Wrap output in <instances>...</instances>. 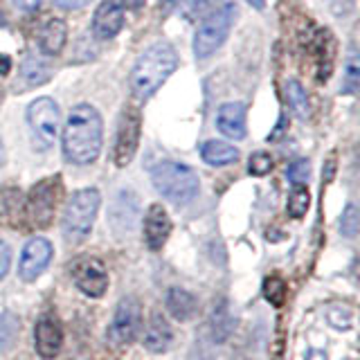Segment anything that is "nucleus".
I'll return each mask as SVG.
<instances>
[{
	"mask_svg": "<svg viewBox=\"0 0 360 360\" xmlns=\"http://www.w3.org/2000/svg\"><path fill=\"white\" fill-rule=\"evenodd\" d=\"M101 144H104V122L99 110L90 104H77L68 112L61 133L65 160L72 165L95 162L101 153Z\"/></svg>",
	"mask_w": 360,
	"mask_h": 360,
	"instance_id": "1",
	"label": "nucleus"
},
{
	"mask_svg": "<svg viewBox=\"0 0 360 360\" xmlns=\"http://www.w3.org/2000/svg\"><path fill=\"white\" fill-rule=\"evenodd\" d=\"M176 68H178V54L174 50V45H169L165 41L153 43L151 48H146L138 56V61L133 65L129 77L131 93L135 95V99L146 101L162 88L167 79L176 72Z\"/></svg>",
	"mask_w": 360,
	"mask_h": 360,
	"instance_id": "2",
	"label": "nucleus"
},
{
	"mask_svg": "<svg viewBox=\"0 0 360 360\" xmlns=\"http://www.w3.org/2000/svg\"><path fill=\"white\" fill-rule=\"evenodd\" d=\"M151 183L158 189V194H162L174 205H187L198 196L200 189V180L194 169L172 160H165L153 167Z\"/></svg>",
	"mask_w": 360,
	"mask_h": 360,
	"instance_id": "3",
	"label": "nucleus"
},
{
	"mask_svg": "<svg viewBox=\"0 0 360 360\" xmlns=\"http://www.w3.org/2000/svg\"><path fill=\"white\" fill-rule=\"evenodd\" d=\"M101 205V194L95 187L79 189L72 194V198L68 200L63 221H61V232L65 236V241L79 243L84 241L90 234L97 219V212Z\"/></svg>",
	"mask_w": 360,
	"mask_h": 360,
	"instance_id": "4",
	"label": "nucleus"
},
{
	"mask_svg": "<svg viewBox=\"0 0 360 360\" xmlns=\"http://www.w3.org/2000/svg\"><path fill=\"white\" fill-rule=\"evenodd\" d=\"M236 14H239L236 5L225 3L223 7L212 11V14L200 22L194 34V45H191V50H194V56L198 61L210 59V56L228 41L232 25L236 20Z\"/></svg>",
	"mask_w": 360,
	"mask_h": 360,
	"instance_id": "5",
	"label": "nucleus"
},
{
	"mask_svg": "<svg viewBox=\"0 0 360 360\" xmlns=\"http://www.w3.org/2000/svg\"><path fill=\"white\" fill-rule=\"evenodd\" d=\"M59 122H61L59 104L50 97H39L27 106V124L41 149L52 146L56 135H59Z\"/></svg>",
	"mask_w": 360,
	"mask_h": 360,
	"instance_id": "6",
	"label": "nucleus"
},
{
	"mask_svg": "<svg viewBox=\"0 0 360 360\" xmlns=\"http://www.w3.org/2000/svg\"><path fill=\"white\" fill-rule=\"evenodd\" d=\"M59 191H61L59 176L43 178L41 183L32 187L25 210H27V221L34 225V228H48L52 223L56 200H59Z\"/></svg>",
	"mask_w": 360,
	"mask_h": 360,
	"instance_id": "7",
	"label": "nucleus"
},
{
	"mask_svg": "<svg viewBox=\"0 0 360 360\" xmlns=\"http://www.w3.org/2000/svg\"><path fill=\"white\" fill-rule=\"evenodd\" d=\"M142 135V115L138 108H124L117 124L115 144H112V162L115 167L124 169L131 165V160L138 153Z\"/></svg>",
	"mask_w": 360,
	"mask_h": 360,
	"instance_id": "8",
	"label": "nucleus"
},
{
	"mask_svg": "<svg viewBox=\"0 0 360 360\" xmlns=\"http://www.w3.org/2000/svg\"><path fill=\"white\" fill-rule=\"evenodd\" d=\"M142 329V307L135 297H122L115 315H112V322L108 326V340L112 345H131L135 338L140 335Z\"/></svg>",
	"mask_w": 360,
	"mask_h": 360,
	"instance_id": "9",
	"label": "nucleus"
},
{
	"mask_svg": "<svg viewBox=\"0 0 360 360\" xmlns=\"http://www.w3.org/2000/svg\"><path fill=\"white\" fill-rule=\"evenodd\" d=\"M70 277L88 297H101L108 288V270L97 257H77L70 264Z\"/></svg>",
	"mask_w": 360,
	"mask_h": 360,
	"instance_id": "10",
	"label": "nucleus"
},
{
	"mask_svg": "<svg viewBox=\"0 0 360 360\" xmlns=\"http://www.w3.org/2000/svg\"><path fill=\"white\" fill-rule=\"evenodd\" d=\"M54 250L52 243L43 236H37V239H30L27 245L22 248L20 255V264H18V275L22 281H34L37 277H41L48 268L50 259H52Z\"/></svg>",
	"mask_w": 360,
	"mask_h": 360,
	"instance_id": "11",
	"label": "nucleus"
},
{
	"mask_svg": "<svg viewBox=\"0 0 360 360\" xmlns=\"http://www.w3.org/2000/svg\"><path fill=\"white\" fill-rule=\"evenodd\" d=\"M63 347V329L61 322L54 315H41L37 326H34V349L45 360L59 356Z\"/></svg>",
	"mask_w": 360,
	"mask_h": 360,
	"instance_id": "12",
	"label": "nucleus"
},
{
	"mask_svg": "<svg viewBox=\"0 0 360 360\" xmlns=\"http://www.w3.org/2000/svg\"><path fill=\"white\" fill-rule=\"evenodd\" d=\"M124 0H104L93 16V34L99 41L115 39L124 27Z\"/></svg>",
	"mask_w": 360,
	"mask_h": 360,
	"instance_id": "13",
	"label": "nucleus"
},
{
	"mask_svg": "<svg viewBox=\"0 0 360 360\" xmlns=\"http://www.w3.org/2000/svg\"><path fill=\"white\" fill-rule=\"evenodd\" d=\"M169 234H172V219H169L167 210L160 202H153V205L146 210L144 214V243L149 250H160L167 243Z\"/></svg>",
	"mask_w": 360,
	"mask_h": 360,
	"instance_id": "14",
	"label": "nucleus"
},
{
	"mask_svg": "<svg viewBox=\"0 0 360 360\" xmlns=\"http://www.w3.org/2000/svg\"><path fill=\"white\" fill-rule=\"evenodd\" d=\"M217 127L230 140H243L248 133L245 124V106L241 101H228L217 112Z\"/></svg>",
	"mask_w": 360,
	"mask_h": 360,
	"instance_id": "15",
	"label": "nucleus"
},
{
	"mask_svg": "<svg viewBox=\"0 0 360 360\" xmlns=\"http://www.w3.org/2000/svg\"><path fill=\"white\" fill-rule=\"evenodd\" d=\"M174 340V331L169 326L167 318L160 313H151V318L146 320L144 326V347L149 349L151 354H165L169 345Z\"/></svg>",
	"mask_w": 360,
	"mask_h": 360,
	"instance_id": "16",
	"label": "nucleus"
},
{
	"mask_svg": "<svg viewBox=\"0 0 360 360\" xmlns=\"http://www.w3.org/2000/svg\"><path fill=\"white\" fill-rule=\"evenodd\" d=\"M68 41V25L63 18H48L39 30V50L45 56H56Z\"/></svg>",
	"mask_w": 360,
	"mask_h": 360,
	"instance_id": "17",
	"label": "nucleus"
},
{
	"mask_svg": "<svg viewBox=\"0 0 360 360\" xmlns=\"http://www.w3.org/2000/svg\"><path fill=\"white\" fill-rule=\"evenodd\" d=\"M196 297L185 288H172L167 292V311L178 322H187L196 315Z\"/></svg>",
	"mask_w": 360,
	"mask_h": 360,
	"instance_id": "18",
	"label": "nucleus"
},
{
	"mask_svg": "<svg viewBox=\"0 0 360 360\" xmlns=\"http://www.w3.org/2000/svg\"><path fill=\"white\" fill-rule=\"evenodd\" d=\"M200 158L212 167H225L239 160V149L223 140H207L200 146Z\"/></svg>",
	"mask_w": 360,
	"mask_h": 360,
	"instance_id": "19",
	"label": "nucleus"
},
{
	"mask_svg": "<svg viewBox=\"0 0 360 360\" xmlns=\"http://www.w3.org/2000/svg\"><path fill=\"white\" fill-rule=\"evenodd\" d=\"M358 88H360V56H358V50L352 48L345 61V77H342L340 90L345 95H356Z\"/></svg>",
	"mask_w": 360,
	"mask_h": 360,
	"instance_id": "20",
	"label": "nucleus"
},
{
	"mask_svg": "<svg viewBox=\"0 0 360 360\" xmlns=\"http://www.w3.org/2000/svg\"><path fill=\"white\" fill-rule=\"evenodd\" d=\"M18 333H20V320L16 315L11 311L0 313V354H5L14 347Z\"/></svg>",
	"mask_w": 360,
	"mask_h": 360,
	"instance_id": "21",
	"label": "nucleus"
},
{
	"mask_svg": "<svg viewBox=\"0 0 360 360\" xmlns=\"http://www.w3.org/2000/svg\"><path fill=\"white\" fill-rule=\"evenodd\" d=\"M286 95H288V106L292 108V112H295L300 120H307L311 106H309V97L304 86L295 82V79H290V82H286Z\"/></svg>",
	"mask_w": 360,
	"mask_h": 360,
	"instance_id": "22",
	"label": "nucleus"
},
{
	"mask_svg": "<svg viewBox=\"0 0 360 360\" xmlns=\"http://www.w3.org/2000/svg\"><path fill=\"white\" fill-rule=\"evenodd\" d=\"M311 205V194L309 189L304 185H295L292 187V191L288 194V202H286V210H288V217L292 219H302L304 214H307Z\"/></svg>",
	"mask_w": 360,
	"mask_h": 360,
	"instance_id": "23",
	"label": "nucleus"
},
{
	"mask_svg": "<svg viewBox=\"0 0 360 360\" xmlns=\"http://www.w3.org/2000/svg\"><path fill=\"white\" fill-rule=\"evenodd\" d=\"M232 324H234V320H232V315H230V311H228V304H221L219 309H214V320H212L214 340L223 342L225 338L230 335Z\"/></svg>",
	"mask_w": 360,
	"mask_h": 360,
	"instance_id": "24",
	"label": "nucleus"
},
{
	"mask_svg": "<svg viewBox=\"0 0 360 360\" xmlns=\"http://www.w3.org/2000/svg\"><path fill=\"white\" fill-rule=\"evenodd\" d=\"M20 212V194L16 189H0V221H11Z\"/></svg>",
	"mask_w": 360,
	"mask_h": 360,
	"instance_id": "25",
	"label": "nucleus"
},
{
	"mask_svg": "<svg viewBox=\"0 0 360 360\" xmlns=\"http://www.w3.org/2000/svg\"><path fill=\"white\" fill-rule=\"evenodd\" d=\"M326 322H329L338 331L349 329V326L354 324V311L349 307H345V304H335V307L326 309Z\"/></svg>",
	"mask_w": 360,
	"mask_h": 360,
	"instance_id": "26",
	"label": "nucleus"
},
{
	"mask_svg": "<svg viewBox=\"0 0 360 360\" xmlns=\"http://www.w3.org/2000/svg\"><path fill=\"white\" fill-rule=\"evenodd\" d=\"M264 297L273 304V307H281V302L286 297V284L284 279L273 275L264 279Z\"/></svg>",
	"mask_w": 360,
	"mask_h": 360,
	"instance_id": "27",
	"label": "nucleus"
},
{
	"mask_svg": "<svg viewBox=\"0 0 360 360\" xmlns=\"http://www.w3.org/2000/svg\"><path fill=\"white\" fill-rule=\"evenodd\" d=\"M358 228H360L358 207L354 205V202H349L342 212V217H340V234L347 236V239H354V236L358 234Z\"/></svg>",
	"mask_w": 360,
	"mask_h": 360,
	"instance_id": "28",
	"label": "nucleus"
},
{
	"mask_svg": "<svg viewBox=\"0 0 360 360\" xmlns=\"http://www.w3.org/2000/svg\"><path fill=\"white\" fill-rule=\"evenodd\" d=\"M22 77L27 79V84H30V86H41V84L48 82L50 70H48V68H45L43 63L30 59V61H25V65H22Z\"/></svg>",
	"mask_w": 360,
	"mask_h": 360,
	"instance_id": "29",
	"label": "nucleus"
},
{
	"mask_svg": "<svg viewBox=\"0 0 360 360\" xmlns=\"http://www.w3.org/2000/svg\"><path fill=\"white\" fill-rule=\"evenodd\" d=\"M286 178L292 185H307L311 178V162L304 160V158L302 160H295L286 169Z\"/></svg>",
	"mask_w": 360,
	"mask_h": 360,
	"instance_id": "30",
	"label": "nucleus"
},
{
	"mask_svg": "<svg viewBox=\"0 0 360 360\" xmlns=\"http://www.w3.org/2000/svg\"><path fill=\"white\" fill-rule=\"evenodd\" d=\"M270 169H273V158L264 151L252 153L250 160H248V172L252 176H266V174H270Z\"/></svg>",
	"mask_w": 360,
	"mask_h": 360,
	"instance_id": "31",
	"label": "nucleus"
},
{
	"mask_svg": "<svg viewBox=\"0 0 360 360\" xmlns=\"http://www.w3.org/2000/svg\"><path fill=\"white\" fill-rule=\"evenodd\" d=\"M9 264H11V250L5 241H0V281L9 273Z\"/></svg>",
	"mask_w": 360,
	"mask_h": 360,
	"instance_id": "32",
	"label": "nucleus"
},
{
	"mask_svg": "<svg viewBox=\"0 0 360 360\" xmlns=\"http://www.w3.org/2000/svg\"><path fill=\"white\" fill-rule=\"evenodd\" d=\"M54 3L61 9H82L90 3V0H54Z\"/></svg>",
	"mask_w": 360,
	"mask_h": 360,
	"instance_id": "33",
	"label": "nucleus"
},
{
	"mask_svg": "<svg viewBox=\"0 0 360 360\" xmlns=\"http://www.w3.org/2000/svg\"><path fill=\"white\" fill-rule=\"evenodd\" d=\"M43 3V0H14V5L22 11H34L39 5Z\"/></svg>",
	"mask_w": 360,
	"mask_h": 360,
	"instance_id": "34",
	"label": "nucleus"
},
{
	"mask_svg": "<svg viewBox=\"0 0 360 360\" xmlns=\"http://www.w3.org/2000/svg\"><path fill=\"white\" fill-rule=\"evenodd\" d=\"M9 70H11V59L7 54H0V75H9Z\"/></svg>",
	"mask_w": 360,
	"mask_h": 360,
	"instance_id": "35",
	"label": "nucleus"
},
{
	"mask_svg": "<svg viewBox=\"0 0 360 360\" xmlns=\"http://www.w3.org/2000/svg\"><path fill=\"white\" fill-rule=\"evenodd\" d=\"M307 360H326V354L320 352V349H311L309 356H307Z\"/></svg>",
	"mask_w": 360,
	"mask_h": 360,
	"instance_id": "36",
	"label": "nucleus"
},
{
	"mask_svg": "<svg viewBox=\"0 0 360 360\" xmlns=\"http://www.w3.org/2000/svg\"><path fill=\"white\" fill-rule=\"evenodd\" d=\"M127 3H129L131 9H140V7L146 3V0H124V5H127Z\"/></svg>",
	"mask_w": 360,
	"mask_h": 360,
	"instance_id": "37",
	"label": "nucleus"
},
{
	"mask_svg": "<svg viewBox=\"0 0 360 360\" xmlns=\"http://www.w3.org/2000/svg\"><path fill=\"white\" fill-rule=\"evenodd\" d=\"M248 5L255 7V9H264L266 7V0H245Z\"/></svg>",
	"mask_w": 360,
	"mask_h": 360,
	"instance_id": "38",
	"label": "nucleus"
},
{
	"mask_svg": "<svg viewBox=\"0 0 360 360\" xmlns=\"http://www.w3.org/2000/svg\"><path fill=\"white\" fill-rule=\"evenodd\" d=\"M5 162V146H3V140H0V167Z\"/></svg>",
	"mask_w": 360,
	"mask_h": 360,
	"instance_id": "39",
	"label": "nucleus"
},
{
	"mask_svg": "<svg viewBox=\"0 0 360 360\" xmlns=\"http://www.w3.org/2000/svg\"><path fill=\"white\" fill-rule=\"evenodd\" d=\"M5 25V16L3 14H0V27H3Z\"/></svg>",
	"mask_w": 360,
	"mask_h": 360,
	"instance_id": "40",
	"label": "nucleus"
},
{
	"mask_svg": "<svg viewBox=\"0 0 360 360\" xmlns=\"http://www.w3.org/2000/svg\"><path fill=\"white\" fill-rule=\"evenodd\" d=\"M196 3H202V0H196Z\"/></svg>",
	"mask_w": 360,
	"mask_h": 360,
	"instance_id": "41",
	"label": "nucleus"
}]
</instances>
